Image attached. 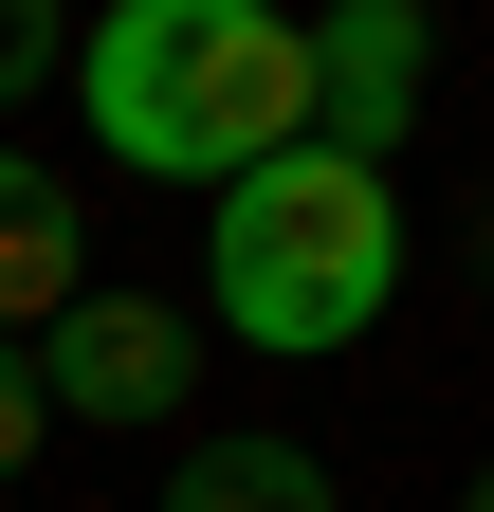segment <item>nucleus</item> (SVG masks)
Here are the masks:
<instances>
[{"label":"nucleus","mask_w":494,"mask_h":512,"mask_svg":"<svg viewBox=\"0 0 494 512\" xmlns=\"http://www.w3.org/2000/svg\"><path fill=\"white\" fill-rule=\"evenodd\" d=\"M37 439H55V403H37V366H19V348H0V476H19V458H37Z\"/></svg>","instance_id":"obj_8"},{"label":"nucleus","mask_w":494,"mask_h":512,"mask_svg":"<svg viewBox=\"0 0 494 512\" xmlns=\"http://www.w3.org/2000/svg\"><path fill=\"white\" fill-rule=\"evenodd\" d=\"M312 37V147L330 165H385L403 128H421V55H440V19H421V0H330V19H293Z\"/></svg>","instance_id":"obj_4"},{"label":"nucleus","mask_w":494,"mask_h":512,"mask_svg":"<svg viewBox=\"0 0 494 512\" xmlns=\"http://www.w3.org/2000/svg\"><path fill=\"white\" fill-rule=\"evenodd\" d=\"M476 275H494V238H476Z\"/></svg>","instance_id":"obj_10"},{"label":"nucleus","mask_w":494,"mask_h":512,"mask_svg":"<svg viewBox=\"0 0 494 512\" xmlns=\"http://www.w3.org/2000/svg\"><path fill=\"white\" fill-rule=\"evenodd\" d=\"M19 366H37L55 421H129V439H147V421L202 403V311H165V293H74Z\"/></svg>","instance_id":"obj_3"},{"label":"nucleus","mask_w":494,"mask_h":512,"mask_svg":"<svg viewBox=\"0 0 494 512\" xmlns=\"http://www.w3.org/2000/svg\"><path fill=\"white\" fill-rule=\"evenodd\" d=\"M147 512H330V458H312V439H257V421H238V439H183V476H165Z\"/></svg>","instance_id":"obj_6"},{"label":"nucleus","mask_w":494,"mask_h":512,"mask_svg":"<svg viewBox=\"0 0 494 512\" xmlns=\"http://www.w3.org/2000/svg\"><path fill=\"white\" fill-rule=\"evenodd\" d=\"M458 512H494V458H476V494H458Z\"/></svg>","instance_id":"obj_9"},{"label":"nucleus","mask_w":494,"mask_h":512,"mask_svg":"<svg viewBox=\"0 0 494 512\" xmlns=\"http://www.w3.org/2000/svg\"><path fill=\"white\" fill-rule=\"evenodd\" d=\"M55 55H74V0H0V110L55 92Z\"/></svg>","instance_id":"obj_7"},{"label":"nucleus","mask_w":494,"mask_h":512,"mask_svg":"<svg viewBox=\"0 0 494 512\" xmlns=\"http://www.w3.org/2000/svg\"><path fill=\"white\" fill-rule=\"evenodd\" d=\"M202 275H220V330H238V348L330 366V348L385 330V293H403V202H385V165L275 147V165H238V183H220Z\"/></svg>","instance_id":"obj_2"},{"label":"nucleus","mask_w":494,"mask_h":512,"mask_svg":"<svg viewBox=\"0 0 494 512\" xmlns=\"http://www.w3.org/2000/svg\"><path fill=\"white\" fill-rule=\"evenodd\" d=\"M74 92H92V147L110 165L202 183V202L238 165L312 147V37H293L275 0H110L92 55H74Z\"/></svg>","instance_id":"obj_1"},{"label":"nucleus","mask_w":494,"mask_h":512,"mask_svg":"<svg viewBox=\"0 0 494 512\" xmlns=\"http://www.w3.org/2000/svg\"><path fill=\"white\" fill-rule=\"evenodd\" d=\"M74 293H92V275H74V183L0 147V348H37Z\"/></svg>","instance_id":"obj_5"}]
</instances>
